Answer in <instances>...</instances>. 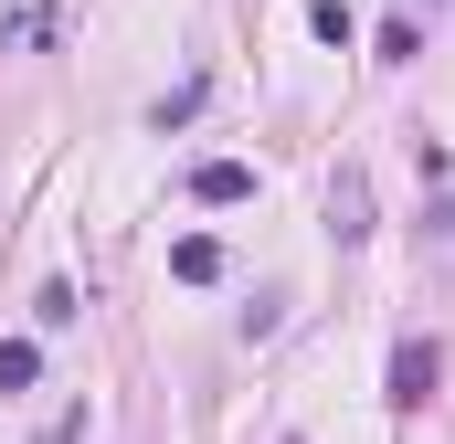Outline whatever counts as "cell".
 <instances>
[{"label": "cell", "mask_w": 455, "mask_h": 444, "mask_svg": "<svg viewBox=\"0 0 455 444\" xmlns=\"http://www.w3.org/2000/svg\"><path fill=\"white\" fill-rule=\"evenodd\" d=\"M435 381H445V349H435V338H403V349H392V413H424Z\"/></svg>", "instance_id": "6da1fadb"}, {"label": "cell", "mask_w": 455, "mask_h": 444, "mask_svg": "<svg viewBox=\"0 0 455 444\" xmlns=\"http://www.w3.org/2000/svg\"><path fill=\"white\" fill-rule=\"evenodd\" d=\"M191 202H202V212H233V202H254V170H243V159H202V170H191Z\"/></svg>", "instance_id": "7a4b0ae2"}, {"label": "cell", "mask_w": 455, "mask_h": 444, "mask_svg": "<svg viewBox=\"0 0 455 444\" xmlns=\"http://www.w3.org/2000/svg\"><path fill=\"white\" fill-rule=\"evenodd\" d=\"M170 275H180V286H212V275H223V243H212V233H180V243H170Z\"/></svg>", "instance_id": "3957f363"}, {"label": "cell", "mask_w": 455, "mask_h": 444, "mask_svg": "<svg viewBox=\"0 0 455 444\" xmlns=\"http://www.w3.org/2000/svg\"><path fill=\"white\" fill-rule=\"evenodd\" d=\"M329 222H339V243L371 233V191H360V170H339V191H329Z\"/></svg>", "instance_id": "277c9868"}, {"label": "cell", "mask_w": 455, "mask_h": 444, "mask_svg": "<svg viewBox=\"0 0 455 444\" xmlns=\"http://www.w3.org/2000/svg\"><path fill=\"white\" fill-rule=\"evenodd\" d=\"M307 32H318V43H360V11H349V0H307Z\"/></svg>", "instance_id": "5b68a950"}, {"label": "cell", "mask_w": 455, "mask_h": 444, "mask_svg": "<svg viewBox=\"0 0 455 444\" xmlns=\"http://www.w3.org/2000/svg\"><path fill=\"white\" fill-rule=\"evenodd\" d=\"M43 381V349L32 338H0V392H32Z\"/></svg>", "instance_id": "8992f818"}, {"label": "cell", "mask_w": 455, "mask_h": 444, "mask_svg": "<svg viewBox=\"0 0 455 444\" xmlns=\"http://www.w3.org/2000/svg\"><path fill=\"white\" fill-rule=\"evenodd\" d=\"M0 43H21V53H32V43H53V0H32V11H11V21H0Z\"/></svg>", "instance_id": "52a82bcc"}, {"label": "cell", "mask_w": 455, "mask_h": 444, "mask_svg": "<svg viewBox=\"0 0 455 444\" xmlns=\"http://www.w3.org/2000/svg\"><path fill=\"white\" fill-rule=\"evenodd\" d=\"M32 318H43V329H75V318H85V297H75V286H43V297H32Z\"/></svg>", "instance_id": "ba28073f"}, {"label": "cell", "mask_w": 455, "mask_h": 444, "mask_svg": "<svg viewBox=\"0 0 455 444\" xmlns=\"http://www.w3.org/2000/svg\"><path fill=\"white\" fill-rule=\"evenodd\" d=\"M191 107H202V75H191V85H180V96H159V107H148V127H159V138H170V127H191Z\"/></svg>", "instance_id": "9c48e42d"}, {"label": "cell", "mask_w": 455, "mask_h": 444, "mask_svg": "<svg viewBox=\"0 0 455 444\" xmlns=\"http://www.w3.org/2000/svg\"><path fill=\"white\" fill-rule=\"evenodd\" d=\"M286 444H297V434H286Z\"/></svg>", "instance_id": "30bf717a"}]
</instances>
